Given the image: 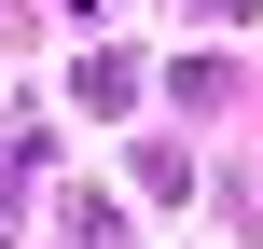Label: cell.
Returning <instances> with one entry per match:
<instances>
[{
    "label": "cell",
    "mask_w": 263,
    "mask_h": 249,
    "mask_svg": "<svg viewBox=\"0 0 263 249\" xmlns=\"http://www.w3.org/2000/svg\"><path fill=\"white\" fill-rule=\"evenodd\" d=\"M0 194H14V152H0Z\"/></svg>",
    "instance_id": "obj_1"
}]
</instances>
